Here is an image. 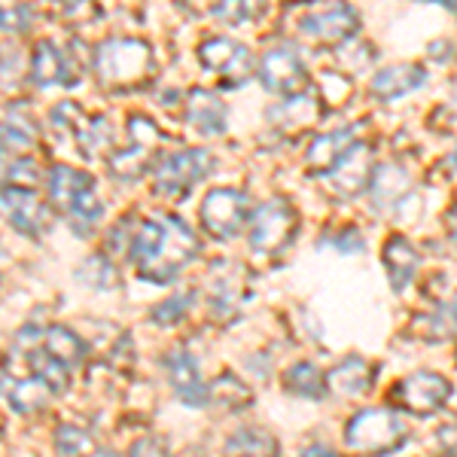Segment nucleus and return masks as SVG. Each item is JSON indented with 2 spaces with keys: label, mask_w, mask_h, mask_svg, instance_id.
I'll list each match as a JSON object with an SVG mask.
<instances>
[{
  "label": "nucleus",
  "mask_w": 457,
  "mask_h": 457,
  "mask_svg": "<svg viewBox=\"0 0 457 457\" xmlns=\"http://www.w3.org/2000/svg\"><path fill=\"white\" fill-rule=\"evenodd\" d=\"M131 262L137 265V275L153 284H168L180 275L187 262L195 260L198 238L183 220L162 217L144 220L131 235Z\"/></svg>",
  "instance_id": "f257e3e1"
},
{
  "label": "nucleus",
  "mask_w": 457,
  "mask_h": 457,
  "mask_svg": "<svg viewBox=\"0 0 457 457\" xmlns=\"http://www.w3.org/2000/svg\"><path fill=\"white\" fill-rule=\"evenodd\" d=\"M98 83L110 92H135L146 86L153 73V53L144 40L135 37H110L92 55Z\"/></svg>",
  "instance_id": "f03ea898"
},
{
  "label": "nucleus",
  "mask_w": 457,
  "mask_h": 457,
  "mask_svg": "<svg viewBox=\"0 0 457 457\" xmlns=\"http://www.w3.org/2000/svg\"><path fill=\"white\" fill-rule=\"evenodd\" d=\"M46 193L53 198L58 211H64L71 217V226L77 235H88L98 226L101 202L95 198V180L92 174L77 171L68 165H53V171L46 174Z\"/></svg>",
  "instance_id": "7ed1b4c3"
},
{
  "label": "nucleus",
  "mask_w": 457,
  "mask_h": 457,
  "mask_svg": "<svg viewBox=\"0 0 457 457\" xmlns=\"http://www.w3.org/2000/svg\"><path fill=\"white\" fill-rule=\"evenodd\" d=\"M162 144H165V135L156 129V122H150L146 116H131L129 144L110 156V171H113L116 180L125 183L141 180L153 165H159Z\"/></svg>",
  "instance_id": "20e7f679"
},
{
  "label": "nucleus",
  "mask_w": 457,
  "mask_h": 457,
  "mask_svg": "<svg viewBox=\"0 0 457 457\" xmlns=\"http://www.w3.org/2000/svg\"><path fill=\"white\" fill-rule=\"evenodd\" d=\"M409 427L396 411L390 409H363L351 418L348 430H345V442H348L351 452L363 454V457H375L394 452L396 445L405 439Z\"/></svg>",
  "instance_id": "39448f33"
},
{
  "label": "nucleus",
  "mask_w": 457,
  "mask_h": 457,
  "mask_svg": "<svg viewBox=\"0 0 457 457\" xmlns=\"http://www.w3.org/2000/svg\"><path fill=\"white\" fill-rule=\"evenodd\" d=\"M250 247L256 253H278L293 241L299 228V217L287 198H271L260 204L250 217Z\"/></svg>",
  "instance_id": "423d86ee"
},
{
  "label": "nucleus",
  "mask_w": 457,
  "mask_h": 457,
  "mask_svg": "<svg viewBox=\"0 0 457 457\" xmlns=\"http://www.w3.org/2000/svg\"><path fill=\"white\" fill-rule=\"evenodd\" d=\"M213 156L208 150H180L162 156L156 165V193L165 198H183L193 193L198 180L211 174Z\"/></svg>",
  "instance_id": "0eeeda50"
},
{
  "label": "nucleus",
  "mask_w": 457,
  "mask_h": 457,
  "mask_svg": "<svg viewBox=\"0 0 457 457\" xmlns=\"http://www.w3.org/2000/svg\"><path fill=\"white\" fill-rule=\"evenodd\" d=\"M53 125L62 135H71L73 144L79 146V153H83L86 159L98 156L101 150H107L110 141H113V131H110V125L104 116H92L86 113L79 104H73V101H62L55 110H53Z\"/></svg>",
  "instance_id": "6e6552de"
},
{
  "label": "nucleus",
  "mask_w": 457,
  "mask_h": 457,
  "mask_svg": "<svg viewBox=\"0 0 457 457\" xmlns=\"http://www.w3.org/2000/svg\"><path fill=\"white\" fill-rule=\"evenodd\" d=\"M202 223L213 238H232V235H238L245 223H250L247 195L228 187L211 189L202 202Z\"/></svg>",
  "instance_id": "1a4fd4ad"
},
{
  "label": "nucleus",
  "mask_w": 457,
  "mask_h": 457,
  "mask_svg": "<svg viewBox=\"0 0 457 457\" xmlns=\"http://www.w3.org/2000/svg\"><path fill=\"white\" fill-rule=\"evenodd\" d=\"M198 58L213 73L223 77L226 86H245L253 73V55L232 37H211L198 46Z\"/></svg>",
  "instance_id": "9d476101"
},
{
  "label": "nucleus",
  "mask_w": 457,
  "mask_h": 457,
  "mask_svg": "<svg viewBox=\"0 0 457 457\" xmlns=\"http://www.w3.org/2000/svg\"><path fill=\"white\" fill-rule=\"evenodd\" d=\"M0 217L12 228H19L21 235H31V238L43 235L49 226V208L37 195V189L10 187V183L0 187Z\"/></svg>",
  "instance_id": "9b49d317"
},
{
  "label": "nucleus",
  "mask_w": 457,
  "mask_h": 457,
  "mask_svg": "<svg viewBox=\"0 0 457 457\" xmlns=\"http://www.w3.org/2000/svg\"><path fill=\"white\" fill-rule=\"evenodd\" d=\"M83 55L71 53V49L58 46L55 40H40L34 46L31 58V77L37 86L53 88V86H73L83 73Z\"/></svg>",
  "instance_id": "f8f14e48"
},
{
  "label": "nucleus",
  "mask_w": 457,
  "mask_h": 457,
  "mask_svg": "<svg viewBox=\"0 0 457 457\" xmlns=\"http://www.w3.org/2000/svg\"><path fill=\"white\" fill-rule=\"evenodd\" d=\"M260 83L275 95H299L305 88V64L293 46H275L262 55L260 62Z\"/></svg>",
  "instance_id": "ddd939ff"
},
{
  "label": "nucleus",
  "mask_w": 457,
  "mask_h": 457,
  "mask_svg": "<svg viewBox=\"0 0 457 457\" xmlns=\"http://www.w3.org/2000/svg\"><path fill=\"white\" fill-rule=\"evenodd\" d=\"M452 394V385H448L442 375L436 372H415L409 378H403L394 390V400L403 405L411 415H433L436 409H442Z\"/></svg>",
  "instance_id": "4468645a"
},
{
  "label": "nucleus",
  "mask_w": 457,
  "mask_h": 457,
  "mask_svg": "<svg viewBox=\"0 0 457 457\" xmlns=\"http://www.w3.org/2000/svg\"><path fill=\"white\" fill-rule=\"evenodd\" d=\"M360 19L353 12V6L348 4H336V6H317L302 19V34L312 37L317 43H345L348 37L357 31Z\"/></svg>",
  "instance_id": "2eb2a0df"
},
{
  "label": "nucleus",
  "mask_w": 457,
  "mask_h": 457,
  "mask_svg": "<svg viewBox=\"0 0 457 457\" xmlns=\"http://www.w3.org/2000/svg\"><path fill=\"white\" fill-rule=\"evenodd\" d=\"M375 174V156L370 144H353L342 159L336 162V168L329 171V183L338 195L353 198L360 195L372 183Z\"/></svg>",
  "instance_id": "dca6fc26"
},
{
  "label": "nucleus",
  "mask_w": 457,
  "mask_h": 457,
  "mask_svg": "<svg viewBox=\"0 0 457 457\" xmlns=\"http://www.w3.org/2000/svg\"><path fill=\"white\" fill-rule=\"evenodd\" d=\"M320 116H323V104L312 92L290 95V98L278 101V104L269 110V122L275 125V129L287 131V135H299V131L312 129L314 122H320Z\"/></svg>",
  "instance_id": "f3484780"
},
{
  "label": "nucleus",
  "mask_w": 457,
  "mask_h": 457,
  "mask_svg": "<svg viewBox=\"0 0 457 457\" xmlns=\"http://www.w3.org/2000/svg\"><path fill=\"white\" fill-rule=\"evenodd\" d=\"M165 370H168V381H171L174 394L180 396L183 403H189V405L208 403V387H204V381H202L195 357L187 348H174L168 353Z\"/></svg>",
  "instance_id": "a211bd4d"
},
{
  "label": "nucleus",
  "mask_w": 457,
  "mask_h": 457,
  "mask_svg": "<svg viewBox=\"0 0 457 457\" xmlns=\"http://www.w3.org/2000/svg\"><path fill=\"white\" fill-rule=\"evenodd\" d=\"M226 104L211 88H193L187 95V120L202 135H223L226 131Z\"/></svg>",
  "instance_id": "6ab92c4d"
},
{
  "label": "nucleus",
  "mask_w": 457,
  "mask_h": 457,
  "mask_svg": "<svg viewBox=\"0 0 457 457\" xmlns=\"http://www.w3.org/2000/svg\"><path fill=\"white\" fill-rule=\"evenodd\" d=\"M37 141H40V129H37L31 110L25 104H12L6 110L4 122H0V144H4V150L25 153V150H31Z\"/></svg>",
  "instance_id": "aec40b11"
},
{
  "label": "nucleus",
  "mask_w": 457,
  "mask_h": 457,
  "mask_svg": "<svg viewBox=\"0 0 457 457\" xmlns=\"http://www.w3.org/2000/svg\"><path fill=\"white\" fill-rule=\"evenodd\" d=\"M4 390H6V396H10L12 409L21 411V415H34V411H40L49 396L55 394V390L49 387L43 378H37L34 372H25V375H19V378L6 375Z\"/></svg>",
  "instance_id": "412c9836"
},
{
  "label": "nucleus",
  "mask_w": 457,
  "mask_h": 457,
  "mask_svg": "<svg viewBox=\"0 0 457 457\" xmlns=\"http://www.w3.org/2000/svg\"><path fill=\"white\" fill-rule=\"evenodd\" d=\"M372 378H375L372 366L366 363L363 357L351 353V357H345L342 363L327 375V387L333 390V394H342V396H360L372 387Z\"/></svg>",
  "instance_id": "4be33fe9"
},
{
  "label": "nucleus",
  "mask_w": 457,
  "mask_h": 457,
  "mask_svg": "<svg viewBox=\"0 0 457 457\" xmlns=\"http://www.w3.org/2000/svg\"><path fill=\"white\" fill-rule=\"evenodd\" d=\"M353 137H357V129H353V125L314 137L312 150H308V168H314V171H320V174H329L336 168V162L353 146Z\"/></svg>",
  "instance_id": "5701e85b"
},
{
  "label": "nucleus",
  "mask_w": 457,
  "mask_h": 457,
  "mask_svg": "<svg viewBox=\"0 0 457 457\" xmlns=\"http://www.w3.org/2000/svg\"><path fill=\"white\" fill-rule=\"evenodd\" d=\"M424 83V71L418 64H390L372 79V95L381 101H396L403 95L415 92Z\"/></svg>",
  "instance_id": "b1692460"
},
{
  "label": "nucleus",
  "mask_w": 457,
  "mask_h": 457,
  "mask_svg": "<svg viewBox=\"0 0 457 457\" xmlns=\"http://www.w3.org/2000/svg\"><path fill=\"white\" fill-rule=\"evenodd\" d=\"M409 187H411V177L400 162H387V165H381L372 174V198L378 208H390V204L403 202Z\"/></svg>",
  "instance_id": "393cba45"
},
{
  "label": "nucleus",
  "mask_w": 457,
  "mask_h": 457,
  "mask_svg": "<svg viewBox=\"0 0 457 457\" xmlns=\"http://www.w3.org/2000/svg\"><path fill=\"white\" fill-rule=\"evenodd\" d=\"M381 260L387 265V275H390V284L396 287V290H403L405 284L415 278L418 271V250L409 245V241L403 238V235H394V238L387 241L385 253H381Z\"/></svg>",
  "instance_id": "a878e982"
},
{
  "label": "nucleus",
  "mask_w": 457,
  "mask_h": 457,
  "mask_svg": "<svg viewBox=\"0 0 457 457\" xmlns=\"http://www.w3.org/2000/svg\"><path fill=\"white\" fill-rule=\"evenodd\" d=\"M37 338H40L43 351L53 353L58 363H64L68 370L73 363H79V357H83V342L64 327H46V329L37 327Z\"/></svg>",
  "instance_id": "bb28decb"
},
{
  "label": "nucleus",
  "mask_w": 457,
  "mask_h": 457,
  "mask_svg": "<svg viewBox=\"0 0 457 457\" xmlns=\"http://www.w3.org/2000/svg\"><path fill=\"white\" fill-rule=\"evenodd\" d=\"M275 454H278V442L271 439V433L260 430V427H245L226 445V457H275Z\"/></svg>",
  "instance_id": "cd10ccee"
},
{
  "label": "nucleus",
  "mask_w": 457,
  "mask_h": 457,
  "mask_svg": "<svg viewBox=\"0 0 457 457\" xmlns=\"http://www.w3.org/2000/svg\"><path fill=\"white\" fill-rule=\"evenodd\" d=\"M284 387L305 400H320L327 394V375H320V370L312 363H296L284 375Z\"/></svg>",
  "instance_id": "c85d7f7f"
},
{
  "label": "nucleus",
  "mask_w": 457,
  "mask_h": 457,
  "mask_svg": "<svg viewBox=\"0 0 457 457\" xmlns=\"http://www.w3.org/2000/svg\"><path fill=\"white\" fill-rule=\"evenodd\" d=\"M427 336H430V338H454L457 336V293L452 299L442 302L436 312L430 314Z\"/></svg>",
  "instance_id": "c756f323"
},
{
  "label": "nucleus",
  "mask_w": 457,
  "mask_h": 457,
  "mask_svg": "<svg viewBox=\"0 0 457 457\" xmlns=\"http://www.w3.org/2000/svg\"><path fill=\"white\" fill-rule=\"evenodd\" d=\"M6 183H10V187H21V189H37L43 183V168L37 165L34 159L21 156L19 162H12L10 171H6Z\"/></svg>",
  "instance_id": "7c9ffc66"
},
{
  "label": "nucleus",
  "mask_w": 457,
  "mask_h": 457,
  "mask_svg": "<svg viewBox=\"0 0 457 457\" xmlns=\"http://www.w3.org/2000/svg\"><path fill=\"white\" fill-rule=\"evenodd\" d=\"M31 6L28 4H0V31H10V34H21L28 31L31 25Z\"/></svg>",
  "instance_id": "2f4dec72"
},
{
  "label": "nucleus",
  "mask_w": 457,
  "mask_h": 457,
  "mask_svg": "<svg viewBox=\"0 0 457 457\" xmlns=\"http://www.w3.org/2000/svg\"><path fill=\"white\" fill-rule=\"evenodd\" d=\"M189 299L187 293H183V296H174V299H168L165 305H159L156 312H153V317H156L159 323H174V320H180L183 317V312H187L189 308Z\"/></svg>",
  "instance_id": "473e14b6"
},
{
  "label": "nucleus",
  "mask_w": 457,
  "mask_h": 457,
  "mask_svg": "<svg viewBox=\"0 0 457 457\" xmlns=\"http://www.w3.org/2000/svg\"><path fill=\"white\" fill-rule=\"evenodd\" d=\"M213 16L226 19V21H235V25H238V21H245L250 16V6L247 4H223V6H217V10H213Z\"/></svg>",
  "instance_id": "72a5a7b5"
},
{
  "label": "nucleus",
  "mask_w": 457,
  "mask_h": 457,
  "mask_svg": "<svg viewBox=\"0 0 457 457\" xmlns=\"http://www.w3.org/2000/svg\"><path fill=\"white\" fill-rule=\"evenodd\" d=\"M299 457H342V454H336L333 448H327V445H312V448H305Z\"/></svg>",
  "instance_id": "f704fd0d"
},
{
  "label": "nucleus",
  "mask_w": 457,
  "mask_h": 457,
  "mask_svg": "<svg viewBox=\"0 0 457 457\" xmlns=\"http://www.w3.org/2000/svg\"><path fill=\"white\" fill-rule=\"evenodd\" d=\"M135 457H165V454H162L159 448L153 445V442H144V445L135 448Z\"/></svg>",
  "instance_id": "c9c22d12"
},
{
  "label": "nucleus",
  "mask_w": 457,
  "mask_h": 457,
  "mask_svg": "<svg viewBox=\"0 0 457 457\" xmlns=\"http://www.w3.org/2000/svg\"><path fill=\"white\" fill-rule=\"evenodd\" d=\"M452 232H454V241H457V208L452 213Z\"/></svg>",
  "instance_id": "e433bc0d"
},
{
  "label": "nucleus",
  "mask_w": 457,
  "mask_h": 457,
  "mask_svg": "<svg viewBox=\"0 0 457 457\" xmlns=\"http://www.w3.org/2000/svg\"><path fill=\"white\" fill-rule=\"evenodd\" d=\"M95 457H113V454H95Z\"/></svg>",
  "instance_id": "4c0bfd02"
},
{
  "label": "nucleus",
  "mask_w": 457,
  "mask_h": 457,
  "mask_svg": "<svg viewBox=\"0 0 457 457\" xmlns=\"http://www.w3.org/2000/svg\"><path fill=\"white\" fill-rule=\"evenodd\" d=\"M0 150H4V144H0Z\"/></svg>",
  "instance_id": "58836bf2"
}]
</instances>
